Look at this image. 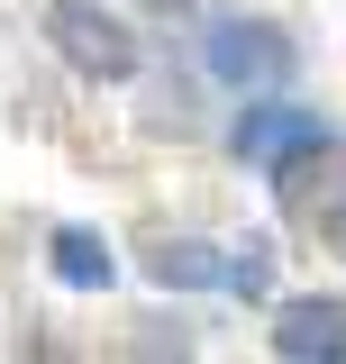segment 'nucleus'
Instances as JSON below:
<instances>
[{
    "mask_svg": "<svg viewBox=\"0 0 346 364\" xmlns=\"http://www.w3.org/2000/svg\"><path fill=\"white\" fill-rule=\"evenodd\" d=\"M328 255H346V210H337V219H328Z\"/></svg>",
    "mask_w": 346,
    "mask_h": 364,
    "instance_id": "8",
    "label": "nucleus"
},
{
    "mask_svg": "<svg viewBox=\"0 0 346 364\" xmlns=\"http://www.w3.org/2000/svg\"><path fill=\"white\" fill-rule=\"evenodd\" d=\"M146 273H155V282H173V291H210V282H228L219 246H201V237H164V246L146 255Z\"/></svg>",
    "mask_w": 346,
    "mask_h": 364,
    "instance_id": "5",
    "label": "nucleus"
},
{
    "mask_svg": "<svg viewBox=\"0 0 346 364\" xmlns=\"http://www.w3.org/2000/svg\"><path fill=\"white\" fill-rule=\"evenodd\" d=\"M46 37H55V55H64L83 82H128L137 64H146V46L128 37V18L91 9V0H55V9H46Z\"/></svg>",
    "mask_w": 346,
    "mask_h": 364,
    "instance_id": "1",
    "label": "nucleus"
},
{
    "mask_svg": "<svg viewBox=\"0 0 346 364\" xmlns=\"http://www.w3.org/2000/svg\"><path fill=\"white\" fill-rule=\"evenodd\" d=\"M273 200H283L301 228H328L346 210V136H319V128H310L292 155H273Z\"/></svg>",
    "mask_w": 346,
    "mask_h": 364,
    "instance_id": "2",
    "label": "nucleus"
},
{
    "mask_svg": "<svg viewBox=\"0 0 346 364\" xmlns=\"http://www.w3.org/2000/svg\"><path fill=\"white\" fill-rule=\"evenodd\" d=\"M301 136H310V119H301V109H292V100H264L256 119L237 128V155H292Z\"/></svg>",
    "mask_w": 346,
    "mask_h": 364,
    "instance_id": "7",
    "label": "nucleus"
},
{
    "mask_svg": "<svg viewBox=\"0 0 346 364\" xmlns=\"http://www.w3.org/2000/svg\"><path fill=\"white\" fill-rule=\"evenodd\" d=\"M55 273H64V282H73V291H110V246H100V237H91V228H55Z\"/></svg>",
    "mask_w": 346,
    "mask_h": 364,
    "instance_id": "6",
    "label": "nucleus"
},
{
    "mask_svg": "<svg viewBox=\"0 0 346 364\" xmlns=\"http://www.w3.org/2000/svg\"><path fill=\"white\" fill-rule=\"evenodd\" d=\"M273 355L283 364H346V301H283L273 310Z\"/></svg>",
    "mask_w": 346,
    "mask_h": 364,
    "instance_id": "4",
    "label": "nucleus"
},
{
    "mask_svg": "<svg viewBox=\"0 0 346 364\" xmlns=\"http://www.w3.org/2000/svg\"><path fill=\"white\" fill-rule=\"evenodd\" d=\"M210 73L219 82H283L292 73V37L264 18H219L210 28Z\"/></svg>",
    "mask_w": 346,
    "mask_h": 364,
    "instance_id": "3",
    "label": "nucleus"
}]
</instances>
